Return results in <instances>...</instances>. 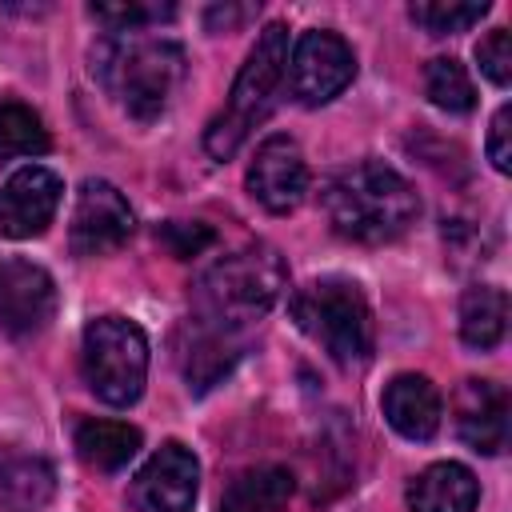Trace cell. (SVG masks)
Instances as JSON below:
<instances>
[{
  "instance_id": "obj_1",
  "label": "cell",
  "mask_w": 512,
  "mask_h": 512,
  "mask_svg": "<svg viewBox=\"0 0 512 512\" xmlns=\"http://www.w3.org/2000/svg\"><path fill=\"white\" fill-rule=\"evenodd\" d=\"M328 224L356 244H388L420 216L416 188L384 160H356L328 176L324 192Z\"/></svg>"
},
{
  "instance_id": "obj_2",
  "label": "cell",
  "mask_w": 512,
  "mask_h": 512,
  "mask_svg": "<svg viewBox=\"0 0 512 512\" xmlns=\"http://www.w3.org/2000/svg\"><path fill=\"white\" fill-rule=\"evenodd\" d=\"M184 48L164 36L108 32L92 48V76L136 120H156L184 84Z\"/></svg>"
},
{
  "instance_id": "obj_3",
  "label": "cell",
  "mask_w": 512,
  "mask_h": 512,
  "mask_svg": "<svg viewBox=\"0 0 512 512\" xmlns=\"http://www.w3.org/2000/svg\"><path fill=\"white\" fill-rule=\"evenodd\" d=\"M284 292V264L268 244H248L232 256H220L192 284V316L244 332L260 320Z\"/></svg>"
},
{
  "instance_id": "obj_4",
  "label": "cell",
  "mask_w": 512,
  "mask_h": 512,
  "mask_svg": "<svg viewBox=\"0 0 512 512\" xmlns=\"http://www.w3.org/2000/svg\"><path fill=\"white\" fill-rule=\"evenodd\" d=\"M284 72H288V28L268 24L256 36L248 60L240 64L224 108L204 128V152L212 160H228L248 140V132L276 108V92L284 84Z\"/></svg>"
},
{
  "instance_id": "obj_5",
  "label": "cell",
  "mask_w": 512,
  "mask_h": 512,
  "mask_svg": "<svg viewBox=\"0 0 512 512\" xmlns=\"http://www.w3.org/2000/svg\"><path fill=\"white\" fill-rule=\"evenodd\" d=\"M288 312L296 328L316 340L336 364L356 368L372 356V312L356 280L320 276L292 292Z\"/></svg>"
},
{
  "instance_id": "obj_6",
  "label": "cell",
  "mask_w": 512,
  "mask_h": 512,
  "mask_svg": "<svg viewBox=\"0 0 512 512\" xmlns=\"http://www.w3.org/2000/svg\"><path fill=\"white\" fill-rule=\"evenodd\" d=\"M80 372L96 400L128 408L140 400L148 380V336L124 316H96L80 340Z\"/></svg>"
},
{
  "instance_id": "obj_7",
  "label": "cell",
  "mask_w": 512,
  "mask_h": 512,
  "mask_svg": "<svg viewBox=\"0 0 512 512\" xmlns=\"http://www.w3.org/2000/svg\"><path fill=\"white\" fill-rule=\"evenodd\" d=\"M288 84H292V96L304 104V108H320L328 100H336L352 76H356V56L348 48L344 36L328 32V28H308L300 32V40L292 44L288 52Z\"/></svg>"
},
{
  "instance_id": "obj_8",
  "label": "cell",
  "mask_w": 512,
  "mask_h": 512,
  "mask_svg": "<svg viewBox=\"0 0 512 512\" xmlns=\"http://www.w3.org/2000/svg\"><path fill=\"white\" fill-rule=\"evenodd\" d=\"M132 228H136V216L116 184H108V180L80 184L76 208H72V228H68V244L76 256H84V260L108 256L120 244H128Z\"/></svg>"
},
{
  "instance_id": "obj_9",
  "label": "cell",
  "mask_w": 512,
  "mask_h": 512,
  "mask_svg": "<svg viewBox=\"0 0 512 512\" xmlns=\"http://www.w3.org/2000/svg\"><path fill=\"white\" fill-rule=\"evenodd\" d=\"M196 484H200V464L196 456L180 444L168 440L160 452L148 456V464L132 476L128 500L136 512H192L196 504Z\"/></svg>"
},
{
  "instance_id": "obj_10",
  "label": "cell",
  "mask_w": 512,
  "mask_h": 512,
  "mask_svg": "<svg viewBox=\"0 0 512 512\" xmlns=\"http://www.w3.org/2000/svg\"><path fill=\"white\" fill-rule=\"evenodd\" d=\"M248 192L272 216H288L300 208V200L308 196V164L292 136H268L256 148L248 164Z\"/></svg>"
},
{
  "instance_id": "obj_11",
  "label": "cell",
  "mask_w": 512,
  "mask_h": 512,
  "mask_svg": "<svg viewBox=\"0 0 512 512\" xmlns=\"http://www.w3.org/2000/svg\"><path fill=\"white\" fill-rule=\"evenodd\" d=\"M60 196H64V184L52 168L28 164V168L12 172L0 184V236H8V240L40 236L52 224Z\"/></svg>"
},
{
  "instance_id": "obj_12",
  "label": "cell",
  "mask_w": 512,
  "mask_h": 512,
  "mask_svg": "<svg viewBox=\"0 0 512 512\" xmlns=\"http://www.w3.org/2000/svg\"><path fill=\"white\" fill-rule=\"evenodd\" d=\"M56 312V284L32 260H0V328L36 336Z\"/></svg>"
},
{
  "instance_id": "obj_13",
  "label": "cell",
  "mask_w": 512,
  "mask_h": 512,
  "mask_svg": "<svg viewBox=\"0 0 512 512\" xmlns=\"http://www.w3.org/2000/svg\"><path fill=\"white\" fill-rule=\"evenodd\" d=\"M240 356H244V332H232L196 316H188L176 332V364L192 392H208L216 380L232 372Z\"/></svg>"
},
{
  "instance_id": "obj_14",
  "label": "cell",
  "mask_w": 512,
  "mask_h": 512,
  "mask_svg": "<svg viewBox=\"0 0 512 512\" xmlns=\"http://www.w3.org/2000/svg\"><path fill=\"white\" fill-rule=\"evenodd\" d=\"M456 432L472 452L496 456L508 440V392L492 380H464L456 396Z\"/></svg>"
},
{
  "instance_id": "obj_15",
  "label": "cell",
  "mask_w": 512,
  "mask_h": 512,
  "mask_svg": "<svg viewBox=\"0 0 512 512\" xmlns=\"http://www.w3.org/2000/svg\"><path fill=\"white\" fill-rule=\"evenodd\" d=\"M380 408H384V420H388L404 440H416V444H424V440L436 436L440 412H444L436 384H432L428 376H420V372H400V376H392L388 388H384V396H380Z\"/></svg>"
},
{
  "instance_id": "obj_16",
  "label": "cell",
  "mask_w": 512,
  "mask_h": 512,
  "mask_svg": "<svg viewBox=\"0 0 512 512\" xmlns=\"http://www.w3.org/2000/svg\"><path fill=\"white\" fill-rule=\"evenodd\" d=\"M56 492V472L44 456L0 448V512H44Z\"/></svg>"
},
{
  "instance_id": "obj_17",
  "label": "cell",
  "mask_w": 512,
  "mask_h": 512,
  "mask_svg": "<svg viewBox=\"0 0 512 512\" xmlns=\"http://www.w3.org/2000/svg\"><path fill=\"white\" fill-rule=\"evenodd\" d=\"M476 500H480V484H476L472 468H464L456 460L428 464L408 484L412 512H476Z\"/></svg>"
},
{
  "instance_id": "obj_18",
  "label": "cell",
  "mask_w": 512,
  "mask_h": 512,
  "mask_svg": "<svg viewBox=\"0 0 512 512\" xmlns=\"http://www.w3.org/2000/svg\"><path fill=\"white\" fill-rule=\"evenodd\" d=\"M292 472L280 464H260L240 472L224 496H220V512H280L292 496Z\"/></svg>"
},
{
  "instance_id": "obj_19",
  "label": "cell",
  "mask_w": 512,
  "mask_h": 512,
  "mask_svg": "<svg viewBox=\"0 0 512 512\" xmlns=\"http://www.w3.org/2000/svg\"><path fill=\"white\" fill-rule=\"evenodd\" d=\"M508 328V296L492 284H476L460 296V340L476 352H488L504 340Z\"/></svg>"
},
{
  "instance_id": "obj_20",
  "label": "cell",
  "mask_w": 512,
  "mask_h": 512,
  "mask_svg": "<svg viewBox=\"0 0 512 512\" xmlns=\"http://www.w3.org/2000/svg\"><path fill=\"white\" fill-rule=\"evenodd\" d=\"M140 448V428L120 420H84L76 428V452L100 472H120Z\"/></svg>"
},
{
  "instance_id": "obj_21",
  "label": "cell",
  "mask_w": 512,
  "mask_h": 512,
  "mask_svg": "<svg viewBox=\"0 0 512 512\" xmlns=\"http://www.w3.org/2000/svg\"><path fill=\"white\" fill-rule=\"evenodd\" d=\"M52 136L44 128V120L28 108V104H0V160H16V156H40L48 152Z\"/></svg>"
},
{
  "instance_id": "obj_22",
  "label": "cell",
  "mask_w": 512,
  "mask_h": 512,
  "mask_svg": "<svg viewBox=\"0 0 512 512\" xmlns=\"http://www.w3.org/2000/svg\"><path fill=\"white\" fill-rule=\"evenodd\" d=\"M424 96L436 108H444V112H468L476 104V88H472L464 64L452 60V56L428 60V68H424Z\"/></svg>"
},
{
  "instance_id": "obj_23",
  "label": "cell",
  "mask_w": 512,
  "mask_h": 512,
  "mask_svg": "<svg viewBox=\"0 0 512 512\" xmlns=\"http://www.w3.org/2000/svg\"><path fill=\"white\" fill-rule=\"evenodd\" d=\"M488 12V4L480 0V4H444V0H428V4H412L408 8V16L424 28V32H432V36H452V32H464V28H472L480 16Z\"/></svg>"
},
{
  "instance_id": "obj_24",
  "label": "cell",
  "mask_w": 512,
  "mask_h": 512,
  "mask_svg": "<svg viewBox=\"0 0 512 512\" xmlns=\"http://www.w3.org/2000/svg\"><path fill=\"white\" fill-rule=\"evenodd\" d=\"M88 16L108 32H144L148 24L172 20L176 4H88Z\"/></svg>"
},
{
  "instance_id": "obj_25",
  "label": "cell",
  "mask_w": 512,
  "mask_h": 512,
  "mask_svg": "<svg viewBox=\"0 0 512 512\" xmlns=\"http://www.w3.org/2000/svg\"><path fill=\"white\" fill-rule=\"evenodd\" d=\"M476 60H480V72L496 88H508V80H512V36H508V28H492L476 44Z\"/></svg>"
},
{
  "instance_id": "obj_26",
  "label": "cell",
  "mask_w": 512,
  "mask_h": 512,
  "mask_svg": "<svg viewBox=\"0 0 512 512\" xmlns=\"http://www.w3.org/2000/svg\"><path fill=\"white\" fill-rule=\"evenodd\" d=\"M156 236H160V240L168 244V252L180 256V260L200 256V248L212 244V228H208V224H184V220H168Z\"/></svg>"
},
{
  "instance_id": "obj_27",
  "label": "cell",
  "mask_w": 512,
  "mask_h": 512,
  "mask_svg": "<svg viewBox=\"0 0 512 512\" xmlns=\"http://www.w3.org/2000/svg\"><path fill=\"white\" fill-rule=\"evenodd\" d=\"M488 160L496 172H512V108L500 104L492 124H488V144H484Z\"/></svg>"
},
{
  "instance_id": "obj_28",
  "label": "cell",
  "mask_w": 512,
  "mask_h": 512,
  "mask_svg": "<svg viewBox=\"0 0 512 512\" xmlns=\"http://www.w3.org/2000/svg\"><path fill=\"white\" fill-rule=\"evenodd\" d=\"M240 16H244L240 8H208V28H212L216 20H224V28H228V24H236Z\"/></svg>"
}]
</instances>
